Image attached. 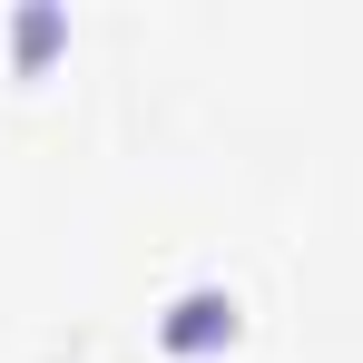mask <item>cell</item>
Segmentation results:
<instances>
[{
    "label": "cell",
    "mask_w": 363,
    "mask_h": 363,
    "mask_svg": "<svg viewBox=\"0 0 363 363\" xmlns=\"http://www.w3.org/2000/svg\"><path fill=\"white\" fill-rule=\"evenodd\" d=\"M216 334H236V304H226V295H186L177 314H167V344H177V354L216 344Z\"/></svg>",
    "instance_id": "obj_1"
}]
</instances>
